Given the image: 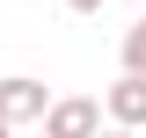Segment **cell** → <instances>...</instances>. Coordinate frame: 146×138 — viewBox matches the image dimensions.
<instances>
[{
	"instance_id": "5",
	"label": "cell",
	"mask_w": 146,
	"mask_h": 138,
	"mask_svg": "<svg viewBox=\"0 0 146 138\" xmlns=\"http://www.w3.org/2000/svg\"><path fill=\"white\" fill-rule=\"evenodd\" d=\"M66 7H73V15H102L110 0H66Z\"/></svg>"
},
{
	"instance_id": "2",
	"label": "cell",
	"mask_w": 146,
	"mask_h": 138,
	"mask_svg": "<svg viewBox=\"0 0 146 138\" xmlns=\"http://www.w3.org/2000/svg\"><path fill=\"white\" fill-rule=\"evenodd\" d=\"M44 138H102V102H88V95H66V102H51Z\"/></svg>"
},
{
	"instance_id": "4",
	"label": "cell",
	"mask_w": 146,
	"mask_h": 138,
	"mask_svg": "<svg viewBox=\"0 0 146 138\" xmlns=\"http://www.w3.org/2000/svg\"><path fill=\"white\" fill-rule=\"evenodd\" d=\"M124 73H131V80H146V15L124 29Z\"/></svg>"
},
{
	"instance_id": "7",
	"label": "cell",
	"mask_w": 146,
	"mask_h": 138,
	"mask_svg": "<svg viewBox=\"0 0 146 138\" xmlns=\"http://www.w3.org/2000/svg\"><path fill=\"white\" fill-rule=\"evenodd\" d=\"M0 138H15V131H7V124H0Z\"/></svg>"
},
{
	"instance_id": "3",
	"label": "cell",
	"mask_w": 146,
	"mask_h": 138,
	"mask_svg": "<svg viewBox=\"0 0 146 138\" xmlns=\"http://www.w3.org/2000/svg\"><path fill=\"white\" fill-rule=\"evenodd\" d=\"M102 109H110L117 131H139V124H146V80H131V73H124V80L102 95Z\"/></svg>"
},
{
	"instance_id": "1",
	"label": "cell",
	"mask_w": 146,
	"mask_h": 138,
	"mask_svg": "<svg viewBox=\"0 0 146 138\" xmlns=\"http://www.w3.org/2000/svg\"><path fill=\"white\" fill-rule=\"evenodd\" d=\"M44 124L51 116V95H44V80H29V73H7V80H0V124H7V131H15V124Z\"/></svg>"
},
{
	"instance_id": "6",
	"label": "cell",
	"mask_w": 146,
	"mask_h": 138,
	"mask_svg": "<svg viewBox=\"0 0 146 138\" xmlns=\"http://www.w3.org/2000/svg\"><path fill=\"white\" fill-rule=\"evenodd\" d=\"M102 138H139V131H102Z\"/></svg>"
}]
</instances>
